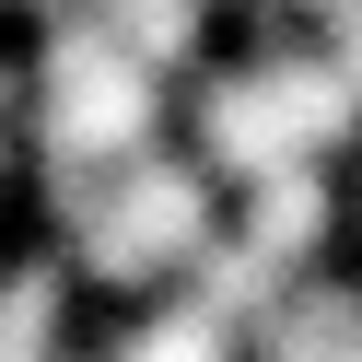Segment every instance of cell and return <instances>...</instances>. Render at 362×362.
<instances>
[{
	"instance_id": "3",
	"label": "cell",
	"mask_w": 362,
	"mask_h": 362,
	"mask_svg": "<svg viewBox=\"0 0 362 362\" xmlns=\"http://www.w3.org/2000/svg\"><path fill=\"white\" fill-rule=\"evenodd\" d=\"M94 351L105 362H245V327L211 315L187 281H175V292H141V304L94 315Z\"/></svg>"
},
{
	"instance_id": "4",
	"label": "cell",
	"mask_w": 362,
	"mask_h": 362,
	"mask_svg": "<svg viewBox=\"0 0 362 362\" xmlns=\"http://www.w3.org/2000/svg\"><path fill=\"white\" fill-rule=\"evenodd\" d=\"M35 187V164H24V94H12V59H0V211Z\"/></svg>"
},
{
	"instance_id": "7",
	"label": "cell",
	"mask_w": 362,
	"mask_h": 362,
	"mask_svg": "<svg viewBox=\"0 0 362 362\" xmlns=\"http://www.w3.org/2000/svg\"><path fill=\"white\" fill-rule=\"evenodd\" d=\"M211 12H222V0H211Z\"/></svg>"
},
{
	"instance_id": "2",
	"label": "cell",
	"mask_w": 362,
	"mask_h": 362,
	"mask_svg": "<svg viewBox=\"0 0 362 362\" xmlns=\"http://www.w3.org/2000/svg\"><path fill=\"white\" fill-rule=\"evenodd\" d=\"M12 94H24L35 187H82V175H117L129 152L175 141V82L152 71L105 12H24Z\"/></svg>"
},
{
	"instance_id": "1",
	"label": "cell",
	"mask_w": 362,
	"mask_h": 362,
	"mask_svg": "<svg viewBox=\"0 0 362 362\" xmlns=\"http://www.w3.org/2000/svg\"><path fill=\"white\" fill-rule=\"evenodd\" d=\"M35 199H47L35 245H59V269L82 281V304H94V315L141 304V292H175L199 257H211V234L234 222V187H222L187 141H152V152H129L117 175L35 187Z\"/></svg>"
},
{
	"instance_id": "6",
	"label": "cell",
	"mask_w": 362,
	"mask_h": 362,
	"mask_svg": "<svg viewBox=\"0 0 362 362\" xmlns=\"http://www.w3.org/2000/svg\"><path fill=\"white\" fill-rule=\"evenodd\" d=\"M0 257H12V245H0Z\"/></svg>"
},
{
	"instance_id": "5",
	"label": "cell",
	"mask_w": 362,
	"mask_h": 362,
	"mask_svg": "<svg viewBox=\"0 0 362 362\" xmlns=\"http://www.w3.org/2000/svg\"><path fill=\"white\" fill-rule=\"evenodd\" d=\"M269 24H327V12H351V0H257Z\"/></svg>"
}]
</instances>
